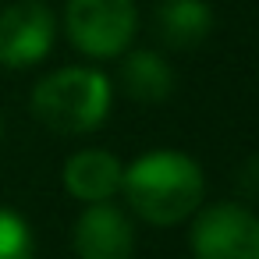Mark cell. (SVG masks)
Wrapping results in <instances>:
<instances>
[{
	"label": "cell",
	"mask_w": 259,
	"mask_h": 259,
	"mask_svg": "<svg viewBox=\"0 0 259 259\" xmlns=\"http://www.w3.org/2000/svg\"><path fill=\"white\" fill-rule=\"evenodd\" d=\"M64 29L75 50L85 57H121L139 29V11L132 0H68Z\"/></svg>",
	"instance_id": "3"
},
{
	"label": "cell",
	"mask_w": 259,
	"mask_h": 259,
	"mask_svg": "<svg viewBox=\"0 0 259 259\" xmlns=\"http://www.w3.org/2000/svg\"><path fill=\"white\" fill-rule=\"evenodd\" d=\"M57 36L54 11L43 0H15L0 11V64L32 68L39 64Z\"/></svg>",
	"instance_id": "5"
},
{
	"label": "cell",
	"mask_w": 259,
	"mask_h": 259,
	"mask_svg": "<svg viewBox=\"0 0 259 259\" xmlns=\"http://www.w3.org/2000/svg\"><path fill=\"white\" fill-rule=\"evenodd\" d=\"M124 167L107 149H82L64 163V188L82 202H107L114 192H121Z\"/></svg>",
	"instance_id": "7"
},
{
	"label": "cell",
	"mask_w": 259,
	"mask_h": 259,
	"mask_svg": "<svg viewBox=\"0 0 259 259\" xmlns=\"http://www.w3.org/2000/svg\"><path fill=\"white\" fill-rule=\"evenodd\" d=\"M135 231L121 206L89 202V209L75 224V252L78 259H132Z\"/></svg>",
	"instance_id": "6"
},
{
	"label": "cell",
	"mask_w": 259,
	"mask_h": 259,
	"mask_svg": "<svg viewBox=\"0 0 259 259\" xmlns=\"http://www.w3.org/2000/svg\"><path fill=\"white\" fill-rule=\"evenodd\" d=\"M32 252L36 245L29 224L15 209L0 206V259H32Z\"/></svg>",
	"instance_id": "10"
},
{
	"label": "cell",
	"mask_w": 259,
	"mask_h": 259,
	"mask_svg": "<svg viewBox=\"0 0 259 259\" xmlns=\"http://www.w3.org/2000/svg\"><path fill=\"white\" fill-rule=\"evenodd\" d=\"M153 29L170 50H195L213 32V11L206 0H160L153 11Z\"/></svg>",
	"instance_id": "8"
},
{
	"label": "cell",
	"mask_w": 259,
	"mask_h": 259,
	"mask_svg": "<svg viewBox=\"0 0 259 259\" xmlns=\"http://www.w3.org/2000/svg\"><path fill=\"white\" fill-rule=\"evenodd\" d=\"M0 135H4V121H0Z\"/></svg>",
	"instance_id": "11"
},
{
	"label": "cell",
	"mask_w": 259,
	"mask_h": 259,
	"mask_svg": "<svg viewBox=\"0 0 259 259\" xmlns=\"http://www.w3.org/2000/svg\"><path fill=\"white\" fill-rule=\"evenodd\" d=\"M195 259H259V217L238 202H213L192 227Z\"/></svg>",
	"instance_id": "4"
},
{
	"label": "cell",
	"mask_w": 259,
	"mask_h": 259,
	"mask_svg": "<svg viewBox=\"0 0 259 259\" xmlns=\"http://www.w3.org/2000/svg\"><path fill=\"white\" fill-rule=\"evenodd\" d=\"M121 85L135 103H163L174 93V71L160 54L132 50L121 64Z\"/></svg>",
	"instance_id": "9"
},
{
	"label": "cell",
	"mask_w": 259,
	"mask_h": 259,
	"mask_svg": "<svg viewBox=\"0 0 259 259\" xmlns=\"http://www.w3.org/2000/svg\"><path fill=\"white\" fill-rule=\"evenodd\" d=\"M32 114L57 135H82L110 114V82L93 68H61L32 89Z\"/></svg>",
	"instance_id": "2"
},
{
	"label": "cell",
	"mask_w": 259,
	"mask_h": 259,
	"mask_svg": "<svg viewBox=\"0 0 259 259\" xmlns=\"http://www.w3.org/2000/svg\"><path fill=\"white\" fill-rule=\"evenodd\" d=\"M121 188H124L128 206L142 220L170 227L199 209L206 181L192 156H185L178 149H156V153L139 156L124 170Z\"/></svg>",
	"instance_id": "1"
}]
</instances>
